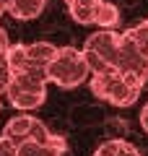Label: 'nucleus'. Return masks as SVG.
<instances>
[{
    "instance_id": "obj_4",
    "label": "nucleus",
    "mask_w": 148,
    "mask_h": 156,
    "mask_svg": "<svg viewBox=\"0 0 148 156\" xmlns=\"http://www.w3.org/2000/svg\"><path fill=\"white\" fill-rule=\"evenodd\" d=\"M86 55L91 73L107 70V68H117V55H120V31L115 29H101L93 31L86 39V44L81 47Z\"/></svg>"
},
{
    "instance_id": "obj_3",
    "label": "nucleus",
    "mask_w": 148,
    "mask_h": 156,
    "mask_svg": "<svg viewBox=\"0 0 148 156\" xmlns=\"http://www.w3.org/2000/svg\"><path fill=\"white\" fill-rule=\"evenodd\" d=\"M47 73H49V83L60 86V89H78L83 81L91 78V65H88L83 50L57 47V55L52 57Z\"/></svg>"
},
{
    "instance_id": "obj_16",
    "label": "nucleus",
    "mask_w": 148,
    "mask_h": 156,
    "mask_svg": "<svg viewBox=\"0 0 148 156\" xmlns=\"http://www.w3.org/2000/svg\"><path fill=\"white\" fill-rule=\"evenodd\" d=\"M8 5H11V0H0V16L8 13Z\"/></svg>"
},
{
    "instance_id": "obj_14",
    "label": "nucleus",
    "mask_w": 148,
    "mask_h": 156,
    "mask_svg": "<svg viewBox=\"0 0 148 156\" xmlns=\"http://www.w3.org/2000/svg\"><path fill=\"white\" fill-rule=\"evenodd\" d=\"M0 156H21V154H18V148H16V143L8 140L3 133H0Z\"/></svg>"
},
{
    "instance_id": "obj_13",
    "label": "nucleus",
    "mask_w": 148,
    "mask_h": 156,
    "mask_svg": "<svg viewBox=\"0 0 148 156\" xmlns=\"http://www.w3.org/2000/svg\"><path fill=\"white\" fill-rule=\"evenodd\" d=\"M8 50H11V39L8 31L0 26V86L5 89L8 78H11V60H8Z\"/></svg>"
},
{
    "instance_id": "obj_15",
    "label": "nucleus",
    "mask_w": 148,
    "mask_h": 156,
    "mask_svg": "<svg viewBox=\"0 0 148 156\" xmlns=\"http://www.w3.org/2000/svg\"><path fill=\"white\" fill-rule=\"evenodd\" d=\"M140 128H143V133L148 135V101L143 104V109H140Z\"/></svg>"
},
{
    "instance_id": "obj_7",
    "label": "nucleus",
    "mask_w": 148,
    "mask_h": 156,
    "mask_svg": "<svg viewBox=\"0 0 148 156\" xmlns=\"http://www.w3.org/2000/svg\"><path fill=\"white\" fill-rule=\"evenodd\" d=\"M16 148L21 156H62L68 143L65 138L55 135L52 140H26V143H18Z\"/></svg>"
},
{
    "instance_id": "obj_2",
    "label": "nucleus",
    "mask_w": 148,
    "mask_h": 156,
    "mask_svg": "<svg viewBox=\"0 0 148 156\" xmlns=\"http://www.w3.org/2000/svg\"><path fill=\"white\" fill-rule=\"evenodd\" d=\"M47 83L49 76L47 73H21L13 70L8 78L5 89V101L18 112H34L47 101Z\"/></svg>"
},
{
    "instance_id": "obj_12",
    "label": "nucleus",
    "mask_w": 148,
    "mask_h": 156,
    "mask_svg": "<svg viewBox=\"0 0 148 156\" xmlns=\"http://www.w3.org/2000/svg\"><path fill=\"white\" fill-rule=\"evenodd\" d=\"M93 26H99V29H117L120 26V8H117L115 3H109V0H101V5H99V11H96Z\"/></svg>"
},
{
    "instance_id": "obj_5",
    "label": "nucleus",
    "mask_w": 148,
    "mask_h": 156,
    "mask_svg": "<svg viewBox=\"0 0 148 156\" xmlns=\"http://www.w3.org/2000/svg\"><path fill=\"white\" fill-rule=\"evenodd\" d=\"M57 55V47L49 42H31V44H11L8 60H11V73H47L52 57ZM49 76V73H47Z\"/></svg>"
},
{
    "instance_id": "obj_11",
    "label": "nucleus",
    "mask_w": 148,
    "mask_h": 156,
    "mask_svg": "<svg viewBox=\"0 0 148 156\" xmlns=\"http://www.w3.org/2000/svg\"><path fill=\"white\" fill-rule=\"evenodd\" d=\"M122 42H127L130 47H135L138 52L148 55V21H140L138 26L127 29V31H120Z\"/></svg>"
},
{
    "instance_id": "obj_17",
    "label": "nucleus",
    "mask_w": 148,
    "mask_h": 156,
    "mask_svg": "<svg viewBox=\"0 0 148 156\" xmlns=\"http://www.w3.org/2000/svg\"><path fill=\"white\" fill-rule=\"evenodd\" d=\"M3 96H5V94H3V86H0V107H3Z\"/></svg>"
},
{
    "instance_id": "obj_10",
    "label": "nucleus",
    "mask_w": 148,
    "mask_h": 156,
    "mask_svg": "<svg viewBox=\"0 0 148 156\" xmlns=\"http://www.w3.org/2000/svg\"><path fill=\"white\" fill-rule=\"evenodd\" d=\"M93 156H140V151L130 143V140H122V138H112L104 140L93 151Z\"/></svg>"
},
{
    "instance_id": "obj_1",
    "label": "nucleus",
    "mask_w": 148,
    "mask_h": 156,
    "mask_svg": "<svg viewBox=\"0 0 148 156\" xmlns=\"http://www.w3.org/2000/svg\"><path fill=\"white\" fill-rule=\"evenodd\" d=\"M146 83L148 81H143L135 73L122 70V68H107V70L91 73V94H96L101 101L112 107L135 104Z\"/></svg>"
},
{
    "instance_id": "obj_8",
    "label": "nucleus",
    "mask_w": 148,
    "mask_h": 156,
    "mask_svg": "<svg viewBox=\"0 0 148 156\" xmlns=\"http://www.w3.org/2000/svg\"><path fill=\"white\" fill-rule=\"evenodd\" d=\"M70 11V18L81 26H93L96 21V11L101 5V0H62Z\"/></svg>"
},
{
    "instance_id": "obj_6",
    "label": "nucleus",
    "mask_w": 148,
    "mask_h": 156,
    "mask_svg": "<svg viewBox=\"0 0 148 156\" xmlns=\"http://www.w3.org/2000/svg\"><path fill=\"white\" fill-rule=\"evenodd\" d=\"M3 135H5L8 140H13L16 146L26 143V140H52L55 138V133H52L39 117L26 115V112L11 117V120L5 122V128H3Z\"/></svg>"
},
{
    "instance_id": "obj_9",
    "label": "nucleus",
    "mask_w": 148,
    "mask_h": 156,
    "mask_svg": "<svg viewBox=\"0 0 148 156\" xmlns=\"http://www.w3.org/2000/svg\"><path fill=\"white\" fill-rule=\"evenodd\" d=\"M44 8H47V0H11L8 13L18 21H31V18L42 16Z\"/></svg>"
}]
</instances>
